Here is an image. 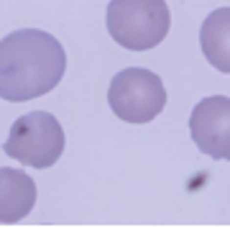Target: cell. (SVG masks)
<instances>
[{
    "instance_id": "cell-1",
    "label": "cell",
    "mask_w": 230,
    "mask_h": 251,
    "mask_svg": "<svg viewBox=\"0 0 230 251\" xmlns=\"http://www.w3.org/2000/svg\"><path fill=\"white\" fill-rule=\"evenodd\" d=\"M67 51L59 39L41 28H18L0 39V98L28 102L62 82Z\"/></svg>"
},
{
    "instance_id": "cell-3",
    "label": "cell",
    "mask_w": 230,
    "mask_h": 251,
    "mask_svg": "<svg viewBox=\"0 0 230 251\" xmlns=\"http://www.w3.org/2000/svg\"><path fill=\"white\" fill-rule=\"evenodd\" d=\"M64 146L67 136L59 118L46 110H33L13 121L3 151L23 167L49 169L62 159Z\"/></svg>"
},
{
    "instance_id": "cell-2",
    "label": "cell",
    "mask_w": 230,
    "mask_h": 251,
    "mask_svg": "<svg viewBox=\"0 0 230 251\" xmlns=\"http://www.w3.org/2000/svg\"><path fill=\"white\" fill-rule=\"evenodd\" d=\"M105 28L118 47L128 51H148L166 39L171 13L166 0H110Z\"/></svg>"
},
{
    "instance_id": "cell-7",
    "label": "cell",
    "mask_w": 230,
    "mask_h": 251,
    "mask_svg": "<svg viewBox=\"0 0 230 251\" xmlns=\"http://www.w3.org/2000/svg\"><path fill=\"white\" fill-rule=\"evenodd\" d=\"M200 47L212 70L230 75V5L207 13L200 28Z\"/></svg>"
},
{
    "instance_id": "cell-5",
    "label": "cell",
    "mask_w": 230,
    "mask_h": 251,
    "mask_svg": "<svg viewBox=\"0 0 230 251\" xmlns=\"http://www.w3.org/2000/svg\"><path fill=\"white\" fill-rule=\"evenodd\" d=\"M189 136L205 156L230 162V98H202L189 113Z\"/></svg>"
},
{
    "instance_id": "cell-4",
    "label": "cell",
    "mask_w": 230,
    "mask_h": 251,
    "mask_svg": "<svg viewBox=\"0 0 230 251\" xmlns=\"http://www.w3.org/2000/svg\"><path fill=\"white\" fill-rule=\"evenodd\" d=\"M108 105L115 118L143 126L161 116L166 108V90L161 77L146 67H125L110 79Z\"/></svg>"
},
{
    "instance_id": "cell-6",
    "label": "cell",
    "mask_w": 230,
    "mask_h": 251,
    "mask_svg": "<svg viewBox=\"0 0 230 251\" xmlns=\"http://www.w3.org/2000/svg\"><path fill=\"white\" fill-rule=\"evenodd\" d=\"M36 182L28 172L16 167H0V223H21L36 208Z\"/></svg>"
}]
</instances>
